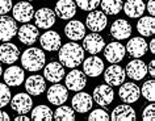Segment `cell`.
I'll use <instances>...</instances> for the list:
<instances>
[{
    "label": "cell",
    "mask_w": 155,
    "mask_h": 121,
    "mask_svg": "<svg viewBox=\"0 0 155 121\" xmlns=\"http://www.w3.org/2000/svg\"><path fill=\"white\" fill-rule=\"evenodd\" d=\"M126 54L125 46L120 42H110L104 49V57L110 63H120Z\"/></svg>",
    "instance_id": "30bf717a"
},
{
    "label": "cell",
    "mask_w": 155,
    "mask_h": 121,
    "mask_svg": "<svg viewBox=\"0 0 155 121\" xmlns=\"http://www.w3.org/2000/svg\"><path fill=\"white\" fill-rule=\"evenodd\" d=\"M15 121H29V117L26 115H18L15 117Z\"/></svg>",
    "instance_id": "7bdbcfd3"
},
{
    "label": "cell",
    "mask_w": 155,
    "mask_h": 121,
    "mask_svg": "<svg viewBox=\"0 0 155 121\" xmlns=\"http://www.w3.org/2000/svg\"><path fill=\"white\" fill-rule=\"evenodd\" d=\"M142 119L145 121H154L155 120V105L151 103L150 105L145 107L142 112Z\"/></svg>",
    "instance_id": "74e56055"
},
{
    "label": "cell",
    "mask_w": 155,
    "mask_h": 121,
    "mask_svg": "<svg viewBox=\"0 0 155 121\" xmlns=\"http://www.w3.org/2000/svg\"><path fill=\"white\" fill-rule=\"evenodd\" d=\"M146 8H147V11H149V13L151 15V16H154L155 15V0H149Z\"/></svg>",
    "instance_id": "ab89813d"
},
{
    "label": "cell",
    "mask_w": 155,
    "mask_h": 121,
    "mask_svg": "<svg viewBox=\"0 0 155 121\" xmlns=\"http://www.w3.org/2000/svg\"><path fill=\"white\" fill-rule=\"evenodd\" d=\"M25 89L32 96H40L41 93H44V91L46 89V82L44 76L41 75L29 76L25 82Z\"/></svg>",
    "instance_id": "7402d4cb"
},
{
    "label": "cell",
    "mask_w": 155,
    "mask_h": 121,
    "mask_svg": "<svg viewBox=\"0 0 155 121\" xmlns=\"http://www.w3.org/2000/svg\"><path fill=\"white\" fill-rule=\"evenodd\" d=\"M150 52L151 53H155V40H151V42H150Z\"/></svg>",
    "instance_id": "ee69618b"
},
{
    "label": "cell",
    "mask_w": 155,
    "mask_h": 121,
    "mask_svg": "<svg viewBox=\"0 0 155 121\" xmlns=\"http://www.w3.org/2000/svg\"><path fill=\"white\" fill-rule=\"evenodd\" d=\"M137 30L138 33L143 37H149V36H153L155 33V20H154V16H145V17H141L138 20V24H137Z\"/></svg>",
    "instance_id": "f546056e"
},
{
    "label": "cell",
    "mask_w": 155,
    "mask_h": 121,
    "mask_svg": "<svg viewBox=\"0 0 155 121\" xmlns=\"http://www.w3.org/2000/svg\"><path fill=\"white\" fill-rule=\"evenodd\" d=\"M16 20L5 15H0V41H9L17 34Z\"/></svg>",
    "instance_id": "3957f363"
},
{
    "label": "cell",
    "mask_w": 155,
    "mask_h": 121,
    "mask_svg": "<svg viewBox=\"0 0 155 121\" xmlns=\"http://www.w3.org/2000/svg\"><path fill=\"white\" fill-rule=\"evenodd\" d=\"M12 9V0H0V15H7Z\"/></svg>",
    "instance_id": "f35d334b"
},
{
    "label": "cell",
    "mask_w": 155,
    "mask_h": 121,
    "mask_svg": "<svg viewBox=\"0 0 155 121\" xmlns=\"http://www.w3.org/2000/svg\"><path fill=\"white\" fill-rule=\"evenodd\" d=\"M46 62V55L41 49L38 48H29L22 53L21 65L26 71L34 72L44 69Z\"/></svg>",
    "instance_id": "7a4b0ae2"
},
{
    "label": "cell",
    "mask_w": 155,
    "mask_h": 121,
    "mask_svg": "<svg viewBox=\"0 0 155 121\" xmlns=\"http://www.w3.org/2000/svg\"><path fill=\"white\" fill-rule=\"evenodd\" d=\"M3 76H4V82L7 86H9V87H17V86H20L24 82L25 74L21 67L11 66V67H8L4 71V75Z\"/></svg>",
    "instance_id": "cb8c5ba5"
},
{
    "label": "cell",
    "mask_w": 155,
    "mask_h": 121,
    "mask_svg": "<svg viewBox=\"0 0 155 121\" xmlns=\"http://www.w3.org/2000/svg\"><path fill=\"white\" fill-rule=\"evenodd\" d=\"M58 50H59V54H58L59 62L66 67H78L84 59V49L75 41L67 42L63 46L61 45Z\"/></svg>",
    "instance_id": "6da1fadb"
},
{
    "label": "cell",
    "mask_w": 155,
    "mask_h": 121,
    "mask_svg": "<svg viewBox=\"0 0 155 121\" xmlns=\"http://www.w3.org/2000/svg\"><path fill=\"white\" fill-rule=\"evenodd\" d=\"M109 117L114 121H133L135 120V111L129 104H121L113 109Z\"/></svg>",
    "instance_id": "83f0119b"
},
{
    "label": "cell",
    "mask_w": 155,
    "mask_h": 121,
    "mask_svg": "<svg viewBox=\"0 0 155 121\" xmlns=\"http://www.w3.org/2000/svg\"><path fill=\"white\" fill-rule=\"evenodd\" d=\"M96 103L100 107H108L109 104H112V101L114 99V92L110 88L109 84H100L94 89V95H92Z\"/></svg>",
    "instance_id": "52a82bcc"
},
{
    "label": "cell",
    "mask_w": 155,
    "mask_h": 121,
    "mask_svg": "<svg viewBox=\"0 0 155 121\" xmlns=\"http://www.w3.org/2000/svg\"><path fill=\"white\" fill-rule=\"evenodd\" d=\"M141 93L147 101L154 103V100H155V82L153 79L145 82L142 86V88H141Z\"/></svg>",
    "instance_id": "836d02e7"
},
{
    "label": "cell",
    "mask_w": 155,
    "mask_h": 121,
    "mask_svg": "<svg viewBox=\"0 0 155 121\" xmlns=\"http://www.w3.org/2000/svg\"><path fill=\"white\" fill-rule=\"evenodd\" d=\"M53 119L58 121H72L75 120V111L70 107H66V105H61L53 113Z\"/></svg>",
    "instance_id": "d6a6232c"
},
{
    "label": "cell",
    "mask_w": 155,
    "mask_h": 121,
    "mask_svg": "<svg viewBox=\"0 0 155 121\" xmlns=\"http://www.w3.org/2000/svg\"><path fill=\"white\" fill-rule=\"evenodd\" d=\"M104 71V62L99 57H90L83 62V72L87 76L96 78Z\"/></svg>",
    "instance_id": "603a6c76"
},
{
    "label": "cell",
    "mask_w": 155,
    "mask_h": 121,
    "mask_svg": "<svg viewBox=\"0 0 155 121\" xmlns=\"http://www.w3.org/2000/svg\"><path fill=\"white\" fill-rule=\"evenodd\" d=\"M32 120L36 121H50L53 120V111L48 105H38L32 111Z\"/></svg>",
    "instance_id": "1f68e13d"
},
{
    "label": "cell",
    "mask_w": 155,
    "mask_h": 121,
    "mask_svg": "<svg viewBox=\"0 0 155 121\" xmlns=\"http://www.w3.org/2000/svg\"><path fill=\"white\" fill-rule=\"evenodd\" d=\"M118 95L124 103L131 104V103H135L139 99V96H141V88L135 83H122L121 88L118 91Z\"/></svg>",
    "instance_id": "e0dca14e"
},
{
    "label": "cell",
    "mask_w": 155,
    "mask_h": 121,
    "mask_svg": "<svg viewBox=\"0 0 155 121\" xmlns=\"http://www.w3.org/2000/svg\"><path fill=\"white\" fill-rule=\"evenodd\" d=\"M44 76L51 83H59L64 78V66L61 62H50L44 66Z\"/></svg>",
    "instance_id": "2e32d148"
},
{
    "label": "cell",
    "mask_w": 155,
    "mask_h": 121,
    "mask_svg": "<svg viewBox=\"0 0 155 121\" xmlns=\"http://www.w3.org/2000/svg\"><path fill=\"white\" fill-rule=\"evenodd\" d=\"M125 74L133 80H142L147 75V65L139 58L130 61L125 69Z\"/></svg>",
    "instance_id": "7c38bea8"
},
{
    "label": "cell",
    "mask_w": 155,
    "mask_h": 121,
    "mask_svg": "<svg viewBox=\"0 0 155 121\" xmlns=\"http://www.w3.org/2000/svg\"><path fill=\"white\" fill-rule=\"evenodd\" d=\"M11 105L18 115H26L33 107V100L29 93H17L11 99Z\"/></svg>",
    "instance_id": "9c48e42d"
},
{
    "label": "cell",
    "mask_w": 155,
    "mask_h": 121,
    "mask_svg": "<svg viewBox=\"0 0 155 121\" xmlns=\"http://www.w3.org/2000/svg\"><path fill=\"white\" fill-rule=\"evenodd\" d=\"M13 18L20 22H29L34 16L33 5L29 2H18L12 8Z\"/></svg>",
    "instance_id": "ba28073f"
},
{
    "label": "cell",
    "mask_w": 155,
    "mask_h": 121,
    "mask_svg": "<svg viewBox=\"0 0 155 121\" xmlns=\"http://www.w3.org/2000/svg\"><path fill=\"white\" fill-rule=\"evenodd\" d=\"M92 104H94V99L90 93L87 92H80L78 91V93L72 97V108L74 111L78 113H86L90 109H92Z\"/></svg>",
    "instance_id": "d6986e66"
},
{
    "label": "cell",
    "mask_w": 155,
    "mask_h": 121,
    "mask_svg": "<svg viewBox=\"0 0 155 121\" xmlns=\"http://www.w3.org/2000/svg\"><path fill=\"white\" fill-rule=\"evenodd\" d=\"M34 22L38 28L49 29L55 24V13L50 8H40L34 12Z\"/></svg>",
    "instance_id": "9a60e30c"
},
{
    "label": "cell",
    "mask_w": 155,
    "mask_h": 121,
    "mask_svg": "<svg viewBox=\"0 0 155 121\" xmlns=\"http://www.w3.org/2000/svg\"><path fill=\"white\" fill-rule=\"evenodd\" d=\"M68 99V89L67 87L59 83H53V86L48 89V100L53 105H62Z\"/></svg>",
    "instance_id": "4fadbf2b"
},
{
    "label": "cell",
    "mask_w": 155,
    "mask_h": 121,
    "mask_svg": "<svg viewBox=\"0 0 155 121\" xmlns=\"http://www.w3.org/2000/svg\"><path fill=\"white\" fill-rule=\"evenodd\" d=\"M11 101V91L5 83H0V108H4Z\"/></svg>",
    "instance_id": "e575fe53"
},
{
    "label": "cell",
    "mask_w": 155,
    "mask_h": 121,
    "mask_svg": "<svg viewBox=\"0 0 155 121\" xmlns=\"http://www.w3.org/2000/svg\"><path fill=\"white\" fill-rule=\"evenodd\" d=\"M8 121V120H11L9 119V115L8 113H5V112H3L2 109H0V121Z\"/></svg>",
    "instance_id": "b9f144b4"
},
{
    "label": "cell",
    "mask_w": 155,
    "mask_h": 121,
    "mask_svg": "<svg viewBox=\"0 0 155 121\" xmlns=\"http://www.w3.org/2000/svg\"><path fill=\"white\" fill-rule=\"evenodd\" d=\"M38 36H40L38 28L33 24H29V22H25L24 25H21L17 29V37L21 44L24 45H33L37 41Z\"/></svg>",
    "instance_id": "8fae6325"
},
{
    "label": "cell",
    "mask_w": 155,
    "mask_h": 121,
    "mask_svg": "<svg viewBox=\"0 0 155 121\" xmlns=\"http://www.w3.org/2000/svg\"><path fill=\"white\" fill-rule=\"evenodd\" d=\"M104 46H105L104 38L100 36L97 32L87 34V36L83 38V46H82V48L84 50H87L90 54H97V53H100L104 49Z\"/></svg>",
    "instance_id": "5bb4252c"
},
{
    "label": "cell",
    "mask_w": 155,
    "mask_h": 121,
    "mask_svg": "<svg viewBox=\"0 0 155 121\" xmlns=\"http://www.w3.org/2000/svg\"><path fill=\"white\" fill-rule=\"evenodd\" d=\"M66 87L67 89H71V91H82V89L86 87L87 84V78L86 74L83 71H79V70H71L67 75H66L64 79Z\"/></svg>",
    "instance_id": "5b68a950"
},
{
    "label": "cell",
    "mask_w": 155,
    "mask_h": 121,
    "mask_svg": "<svg viewBox=\"0 0 155 121\" xmlns=\"http://www.w3.org/2000/svg\"><path fill=\"white\" fill-rule=\"evenodd\" d=\"M28 2H36V0H28Z\"/></svg>",
    "instance_id": "bcb514c9"
},
{
    "label": "cell",
    "mask_w": 155,
    "mask_h": 121,
    "mask_svg": "<svg viewBox=\"0 0 155 121\" xmlns=\"http://www.w3.org/2000/svg\"><path fill=\"white\" fill-rule=\"evenodd\" d=\"M18 57H20V49L12 42L7 41L0 46V62L5 65H12L18 59Z\"/></svg>",
    "instance_id": "ac0fdd59"
},
{
    "label": "cell",
    "mask_w": 155,
    "mask_h": 121,
    "mask_svg": "<svg viewBox=\"0 0 155 121\" xmlns=\"http://www.w3.org/2000/svg\"><path fill=\"white\" fill-rule=\"evenodd\" d=\"M122 0H100V5L105 15H117L122 9Z\"/></svg>",
    "instance_id": "4dcf8cb0"
},
{
    "label": "cell",
    "mask_w": 155,
    "mask_h": 121,
    "mask_svg": "<svg viewBox=\"0 0 155 121\" xmlns=\"http://www.w3.org/2000/svg\"><path fill=\"white\" fill-rule=\"evenodd\" d=\"M110 36L116 40H126L131 36V25L126 20H116L110 26Z\"/></svg>",
    "instance_id": "d4e9b609"
},
{
    "label": "cell",
    "mask_w": 155,
    "mask_h": 121,
    "mask_svg": "<svg viewBox=\"0 0 155 121\" xmlns=\"http://www.w3.org/2000/svg\"><path fill=\"white\" fill-rule=\"evenodd\" d=\"M125 78H126L125 70L116 63L109 66V67L105 70V72H104V79H105L107 84L112 86V87L121 86L124 82H125Z\"/></svg>",
    "instance_id": "8992f818"
},
{
    "label": "cell",
    "mask_w": 155,
    "mask_h": 121,
    "mask_svg": "<svg viewBox=\"0 0 155 121\" xmlns=\"http://www.w3.org/2000/svg\"><path fill=\"white\" fill-rule=\"evenodd\" d=\"M55 15L62 20H70L76 15V4L72 0H58Z\"/></svg>",
    "instance_id": "44dd1931"
},
{
    "label": "cell",
    "mask_w": 155,
    "mask_h": 121,
    "mask_svg": "<svg viewBox=\"0 0 155 121\" xmlns=\"http://www.w3.org/2000/svg\"><path fill=\"white\" fill-rule=\"evenodd\" d=\"M108 24V17L103 11H91V13L86 18V25L87 28L92 32H101L105 29Z\"/></svg>",
    "instance_id": "277c9868"
},
{
    "label": "cell",
    "mask_w": 155,
    "mask_h": 121,
    "mask_svg": "<svg viewBox=\"0 0 155 121\" xmlns=\"http://www.w3.org/2000/svg\"><path fill=\"white\" fill-rule=\"evenodd\" d=\"M125 13L131 18L141 17L146 9V5L142 0H127L125 4H122Z\"/></svg>",
    "instance_id": "f1b7e54d"
},
{
    "label": "cell",
    "mask_w": 155,
    "mask_h": 121,
    "mask_svg": "<svg viewBox=\"0 0 155 121\" xmlns=\"http://www.w3.org/2000/svg\"><path fill=\"white\" fill-rule=\"evenodd\" d=\"M40 44L48 52H57L62 45L61 36L54 30H48L40 37Z\"/></svg>",
    "instance_id": "ffe728a7"
},
{
    "label": "cell",
    "mask_w": 155,
    "mask_h": 121,
    "mask_svg": "<svg viewBox=\"0 0 155 121\" xmlns=\"http://www.w3.org/2000/svg\"><path fill=\"white\" fill-rule=\"evenodd\" d=\"M88 120H91V121H108L109 120V115L104 111V109H94L91 113H90V116H88Z\"/></svg>",
    "instance_id": "8d00e7d4"
},
{
    "label": "cell",
    "mask_w": 155,
    "mask_h": 121,
    "mask_svg": "<svg viewBox=\"0 0 155 121\" xmlns=\"http://www.w3.org/2000/svg\"><path fill=\"white\" fill-rule=\"evenodd\" d=\"M147 71L150 72V75L151 76H155V61H151L150 62V65H149V67H147Z\"/></svg>",
    "instance_id": "60d3db41"
},
{
    "label": "cell",
    "mask_w": 155,
    "mask_h": 121,
    "mask_svg": "<svg viewBox=\"0 0 155 121\" xmlns=\"http://www.w3.org/2000/svg\"><path fill=\"white\" fill-rule=\"evenodd\" d=\"M64 34L71 41H79L86 36V26L82 21L72 20L64 26Z\"/></svg>",
    "instance_id": "484cf974"
},
{
    "label": "cell",
    "mask_w": 155,
    "mask_h": 121,
    "mask_svg": "<svg viewBox=\"0 0 155 121\" xmlns=\"http://www.w3.org/2000/svg\"><path fill=\"white\" fill-rule=\"evenodd\" d=\"M0 76H2V65H0Z\"/></svg>",
    "instance_id": "f6af8a7d"
},
{
    "label": "cell",
    "mask_w": 155,
    "mask_h": 121,
    "mask_svg": "<svg viewBox=\"0 0 155 121\" xmlns=\"http://www.w3.org/2000/svg\"><path fill=\"white\" fill-rule=\"evenodd\" d=\"M125 49L127 50V53H129L131 57L141 58L147 53L149 46H147V42L143 40L142 37H134V38H131V40H129Z\"/></svg>",
    "instance_id": "4316f807"
},
{
    "label": "cell",
    "mask_w": 155,
    "mask_h": 121,
    "mask_svg": "<svg viewBox=\"0 0 155 121\" xmlns=\"http://www.w3.org/2000/svg\"><path fill=\"white\" fill-rule=\"evenodd\" d=\"M76 5L83 11H94L100 5V0H75Z\"/></svg>",
    "instance_id": "d590c367"
}]
</instances>
